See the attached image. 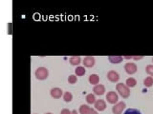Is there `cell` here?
<instances>
[{"label":"cell","mask_w":153,"mask_h":114,"mask_svg":"<svg viewBox=\"0 0 153 114\" xmlns=\"http://www.w3.org/2000/svg\"><path fill=\"white\" fill-rule=\"evenodd\" d=\"M116 90L118 91L120 96H122L123 98H128L130 96V88L127 87L126 84L119 83L116 86Z\"/></svg>","instance_id":"1"},{"label":"cell","mask_w":153,"mask_h":114,"mask_svg":"<svg viewBox=\"0 0 153 114\" xmlns=\"http://www.w3.org/2000/svg\"><path fill=\"white\" fill-rule=\"evenodd\" d=\"M35 75L37 80H45L48 78L49 70H48V69H46L44 67H38V69H37V70H35Z\"/></svg>","instance_id":"2"},{"label":"cell","mask_w":153,"mask_h":114,"mask_svg":"<svg viewBox=\"0 0 153 114\" xmlns=\"http://www.w3.org/2000/svg\"><path fill=\"white\" fill-rule=\"evenodd\" d=\"M124 70H126V72L127 74H129V75H132V74L137 72L138 67H137V65L135 63L128 62V63H126V65H124Z\"/></svg>","instance_id":"3"},{"label":"cell","mask_w":153,"mask_h":114,"mask_svg":"<svg viewBox=\"0 0 153 114\" xmlns=\"http://www.w3.org/2000/svg\"><path fill=\"white\" fill-rule=\"evenodd\" d=\"M106 101H107L109 104H113L115 105L118 103L119 101V95L118 93H116L115 91H109L106 94Z\"/></svg>","instance_id":"4"},{"label":"cell","mask_w":153,"mask_h":114,"mask_svg":"<svg viewBox=\"0 0 153 114\" xmlns=\"http://www.w3.org/2000/svg\"><path fill=\"white\" fill-rule=\"evenodd\" d=\"M124 108H126V103L118 102L117 104L114 105V106L112 108V112L113 114H122Z\"/></svg>","instance_id":"5"},{"label":"cell","mask_w":153,"mask_h":114,"mask_svg":"<svg viewBox=\"0 0 153 114\" xmlns=\"http://www.w3.org/2000/svg\"><path fill=\"white\" fill-rule=\"evenodd\" d=\"M107 79L112 83H117L120 80V74L115 70H110L107 72Z\"/></svg>","instance_id":"6"},{"label":"cell","mask_w":153,"mask_h":114,"mask_svg":"<svg viewBox=\"0 0 153 114\" xmlns=\"http://www.w3.org/2000/svg\"><path fill=\"white\" fill-rule=\"evenodd\" d=\"M50 94H51V96L54 99H59L61 96H63V91L59 88H53L50 90Z\"/></svg>","instance_id":"7"},{"label":"cell","mask_w":153,"mask_h":114,"mask_svg":"<svg viewBox=\"0 0 153 114\" xmlns=\"http://www.w3.org/2000/svg\"><path fill=\"white\" fill-rule=\"evenodd\" d=\"M94 106H95V109L98 110V111H104L106 108V103L104 100H97L96 103L94 104Z\"/></svg>","instance_id":"8"},{"label":"cell","mask_w":153,"mask_h":114,"mask_svg":"<svg viewBox=\"0 0 153 114\" xmlns=\"http://www.w3.org/2000/svg\"><path fill=\"white\" fill-rule=\"evenodd\" d=\"M93 91H94V94L95 95H104L105 93V87L104 85H101L99 84L97 86H95V87L93 88Z\"/></svg>","instance_id":"9"},{"label":"cell","mask_w":153,"mask_h":114,"mask_svg":"<svg viewBox=\"0 0 153 114\" xmlns=\"http://www.w3.org/2000/svg\"><path fill=\"white\" fill-rule=\"evenodd\" d=\"M82 63H83L84 67H92L95 66L96 60H95L94 57H92V56H87V57H85V58L83 59Z\"/></svg>","instance_id":"10"},{"label":"cell","mask_w":153,"mask_h":114,"mask_svg":"<svg viewBox=\"0 0 153 114\" xmlns=\"http://www.w3.org/2000/svg\"><path fill=\"white\" fill-rule=\"evenodd\" d=\"M88 81H89V83H90L91 85L97 86V85H99V76L98 75V74L93 73V74H91V75L89 76Z\"/></svg>","instance_id":"11"},{"label":"cell","mask_w":153,"mask_h":114,"mask_svg":"<svg viewBox=\"0 0 153 114\" xmlns=\"http://www.w3.org/2000/svg\"><path fill=\"white\" fill-rule=\"evenodd\" d=\"M108 60L112 64H120L123 60V56L121 55H115V56H109Z\"/></svg>","instance_id":"12"},{"label":"cell","mask_w":153,"mask_h":114,"mask_svg":"<svg viewBox=\"0 0 153 114\" xmlns=\"http://www.w3.org/2000/svg\"><path fill=\"white\" fill-rule=\"evenodd\" d=\"M69 62L72 66H79L82 61H81L80 56H72L69 58Z\"/></svg>","instance_id":"13"},{"label":"cell","mask_w":153,"mask_h":114,"mask_svg":"<svg viewBox=\"0 0 153 114\" xmlns=\"http://www.w3.org/2000/svg\"><path fill=\"white\" fill-rule=\"evenodd\" d=\"M126 85L129 88H134V87H136V85H137V80L135 79V78H133V77H129V78H127V79H126Z\"/></svg>","instance_id":"14"},{"label":"cell","mask_w":153,"mask_h":114,"mask_svg":"<svg viewBox=\"0 0 153 114\" xmlns=\"http://www.w3.org/2000/svg\"><path fill=\"white\" fill-rule=\"evenodd\" d=\"M75 73H76L77 76H83L85 73H86V70H85L84 67L79 66L77 67V69L75 70Z\"/></svg>","instance_id":"15"},{"label":"cell","mask_w":153,"mask_h":114,"mask_svg":"<svg viewBox=\"0 0 153 114\" xmlns=\"http://www.w3.org/2000/svg\"><path fill=\"white\" fill-rule=\"evenodd\" d=\"M85 100H86L87 104H90V105L95 104L96 101H97V100H96V96H95V94H92V93L87 94V95H86V98H85Z\"/></svg>","instance_id":"16"},{"label":"cell","mask_w":153,"mask_h":114,"mask_svg":"<svg viewBox=\"0 0 153 114\" xmlns=\"http://www.w3.org/2000/svg\"><path fill=\"white\" fill-rule=\"evenodd\" d=\"M91 108L88 106L87 105H81L80 106V109H79V112L80 114H88V112L90 111Z\"/></svg>","instance_id":"17"},{"label":"cell","mask_w":153,"mask_h":114,"mask_svg":"<svg viewBox=\"0 0 153 114\" xmlns=\"http://www.w3.org/2000/svg\"><path fill=\"white\" fill-rule=\"evenodd\" d=\"M63 100H64V102L66 103H70L71 101H72V99H73V94L71 93V92L69 91H66L63 93Z\"/></svg>","instance_id":"18"},{"label":"cell","mask_w":153,"mask_h":114,"mask_svg":"<svg viewBox=\"0 0 153 114\" xmlns=\"http://www.w3.org/2000/svg\"><path fill=\"white\" fill-rule=\"evenodd\" d=\"M144 85L145 88H150L153 86V77L148 76L144 80Z\"/></svg>","instance_id":"19"},{"label":"cell","mask_w":153,"mask_h":114,"mask_svg":"<svg viewBox=\"0 0 153 114\" xmlns=\"http://www.w3.org/2000/svg\"><path fill=\"white\" fill-rule=\"evenodd\" d=\"M123 114H142V113L136 108H128V109H126V111H124Z\"/></svg>","instance_id":"20"},{"label":"cell","mask_w":153,"mask_h":114,"mask_svg":"<svg viewBox=\"0 0 153 114\" xmlns=\"http://www.w3.org/2000/svg\"><path fill=\"white\" fill-rule=\"evenodd\" d=\"M145 71L149 76L153 77V65H147L145 67Z\"/></svg>","instance_id":"21"},{"label":"cell","mask_w":153,"mask_h":114,"mask_svg":"<svg viewBox=\"0 0 153 114\" xmlns=\"http://www.w3.org/2000/svg\"><path fill=\"white\" fill-rule=\"evenodd\" d=\"M68 82H69V84H76L77 82H78V78H77V75H74V74H72V75H70L68 77Z\"/></svg>","instance_id":"22"},{"label":"cell","mask_w":153,"mask_h":114,"mask_svg":"<svg viewBox=\"0 0 153 114\" xmlns=\"http://www.w3.org/2000/svg\"><path fill=\"white\" fill-rule=\"evenodd\" d=\"M60 114H72V111L69 110L68 108H63L61 111H60Z\"/></svg>","instance_id":"23"},{"label":"cell","mask_w":153,"mask_h":114,"mask_svg":"<svg viewBox=\"0 0 153 114\" xmlns=\"http://www.w3.org/2000/svg\"><path fill=\"white\" fill-rule=\"evenodd\" d=\"M88 114H99V113L97 112V110H96V109L91 108V109H90V111L88 112Z\"/></svg>","instance_id":"24"},{"label":"cell","mask_w":153,"mask_h":114,"mask_svg":"<svg viewBox=\"0 0 153 114\" xmlns=\"http://www.w3.org/2000/svg\"><path fill=\"white\" fill-rule=\"evenodd\" d=\"M143 58V56H132V59H134L135 61H138V60H140Z\"/></svg>","instance_id":"25"},{"label":"cell","mask_w":153,"mask_h":114,"mask_svg":"<svg viewBox=\"0 0 153 114\" xmlns=\"http://www.w3.org/2000/svg\"><path fill=\"white\" fill-rule=\"evenodd\" d=\"M123 59L130 60V59H132V56H123Z\"/></svg>","instance_id":"26"},{"label":"cell","mask_w":153,"mask_h":114,"mask_svg":"<svg viewBox=\"0 0 153 114\" xmlns=\"http://www.w3.org/2000/svg\"><path fill=\"white\" fill-rule=\"evenodd\" d=\"M72 114H78L77 110H72Z\"/></svg>","instance_id":"27"},{"label":"cell","mask_w":153,"mask_h":114,"mask_svg":"<svg viewBox=\"0 0 153 114\" xmlns=\"http://www.w3.org/2000/svg\"><path fill=\"white\" fill-rule=\"evenodd\" d=\"M45 114H53V113H51V112H47V113H45Z\"/></svg>","instance_id":"28"},{"label":"cell","mask_w":153,"mask_h":114,"mask_svg":"<svg viewBox=\"0 0 153 114\" xmlns=\"http://www.w3.org/2000/svg\"><path fill=\"white\" fill-rule=\"evenodd\" d=\"M152 62H153V57H152Z\"/></svg>","instance_id":"29"}]
</instances>
